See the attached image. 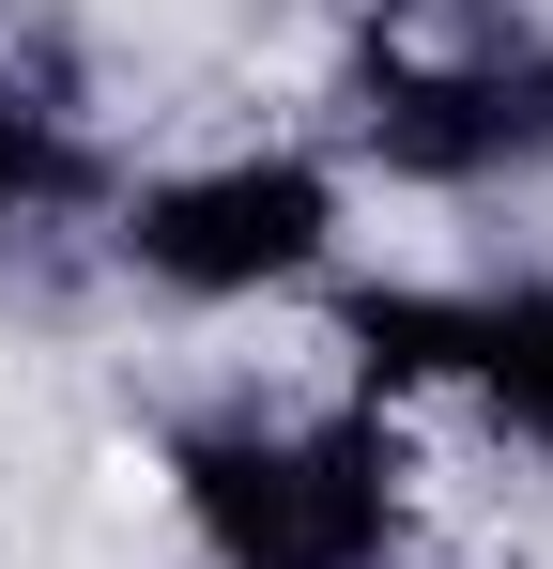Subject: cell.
<instances>
[{"label": "cell", "mask_w": 553, "mask_h": 569, "mask_svg": "<svg viewBox=\"0 0 553 569\" xmlns=\"http://www.w3.org/2000/svg\"><path fill=\"white\" fill-rule=\"evenodd\" d=\"M339 123H354L369 170H400V186L553 170V31H523V16H384Z\"/></svg>", "instance_id": "7a4b0ae2"}, {"label": "cell", "mask_w": 553, "mask_h": 569, "mask_svg": "<svg viewBox=\"0 0 553 569\" xmlns=\"http://www.w3.org/2000/svg\"><path fill=\"white\" fill-rule=\"evenodd\" d=\"M62 200H92V139L62 108L0 93V231H16V216H62Z\"/></svg>", "instance_id": "277c9868"}, {"label": "cell", "mask_w": 553, "mask_h": 569, "mask_svg": "<svg viewBox=\"0 0 553 569\" xmlns=\"http://www.w3.org/2000/svg\"><path fill=\"white\" fill-rule=\"evenodd\" d=\"M170 492L215 569H384L400 555V447L384 416H231L184 431Z\"/></svg>", "instance_id": "6da1fadb"}, {"label": "cell", "mask_w": 553, "mask_h": 569, "mask_svg": "<svg viewBox=\"0 0 553 569\" xmlns=\"http://www.w3.org/2000/svg\"><path fill=\"white\" fill-rule=\"evenodd\" d=\"M339 216H354V186L323 170V154H215V170H154V186H123V216H108V247L139 262L154 292H184V308H247V292H292L339 262Z\"/></svg>", "instance_id": "3957f363"}]
</instances>
